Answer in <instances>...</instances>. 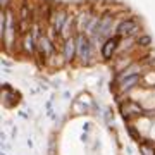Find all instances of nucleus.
Instances as JSON below:
<instances>
[{
    "instance_id": "nucleus-1",
    "label": "nucleus",
    "mask_w": 155,
    "mask_h": 155,
    "mask_svg": "<svg viewBox=\"0 0 155 155\" xmlns=\"http://www.w3.org/2000/svg\"><path fill=\"white\" fill-rule=\"evenodd\" d=\"M93 50L95 45L90 36H86L84 33L76 35V59L79 61V64L90 66L93 62Z\"/></svg>"
},
{
    "instance_id": "nucleus-2",
    "label": "nucleus",
    "mask_w": 155,
    "mask_h": 155,
    "mask_svg": "<svg viewBox=\"0 0 155 155\" xmlns=\"http://www.w3.org/2000/svg\"><path fill=\"white\" fill-rule=\"evenodd\" d=\"M114 19H116V16H114V12L112 11H105L102 16H100V24H98V28H97V33H95L93 38H91L93 45L97 43V41H105L107 38H110L112 36Z\"/></svg>"
},
{
    "instance_id": "nucleus-3",
    "label": "nucleus",
    "mask_w": 155,
    "mask_h": 155,
    "mask_svg": "<svg viewBox=\"0 0 155 155\" xmlns=\"http://www.w3.org/2000/svg\"><path fill=\"white\" fill-rule=\"evenodd\" d=\"M55 50H57L55 43H54L45 33L38 38V41H36V52H38V55H40V59H41L43 64L55 54Z\"/></svg>"
},
{
    "instance_id": "nucleus-4",
    "label": "nucleus",
    "mask_w": 155,
    "mask_h": 155,
    "mask_svg": "<svg viewBox=\"0 0 155 155\" xmlns=\"http://www.w3.org/2000/svg\"><path fill=\"white\" fill-rule=\"evenodd\" d=\"M67 16H69V12H67L64 7L52 9V16H50L48 26H52L54 31H55L59 36H61V31H62V28H64V24H66V21H67Z\"/></svg>"
},
{
    "instance_id": "nucleus-5",
    "label": "nucleus",
    "mask_w": 155,
    "mask_h": 155,
    "mask_svg": "<svg viewBox=\"0 0 155 155\" xmlns=\"http://www.w3.org/2000/svg\"><path fill=\"white\" fill-rule=\"evenodd\" d=\"M138 33V21L134 17H127L124 21H121L116 28V35L121 36V38H126V36H133V35Z\"/></svg>"
},
{
    "instance_id": "nucleus-6",
    "label": "nucleus",
    "mask_w": 155,
    "mask_h": 155,
    "mask_svg": "<svg viewBox=\"0 0 155 155\" xmlns=\"http://www.w3.org/2000/svg\"><path fill=\"white\" fill-rule=\"evenodd\" d=\"M119 41H121V36H117V35L107 38L105 41H104L102 50H100V55H102L104 61H110L112 57H114V54H116L117 48H119Z\"/></svg>"
},
{
    "instance_id": "nucleus-7",
    "label": "nucleus",
    "mask_w": 155,
    "mask_h": 155,
    "mask_svg": "<svg viewBox=\"0 0 155 155\" xmlns=\"http://www.w3.org/2000/svg\"><path fill=\"white\" fill-rule=\"evenodd\" d=\"M121 114H122V117H124L126 121H129L131 117L145 116V110H143V107L140 105V104H136V102H133V100H127L126 104H121Z\"/></svg>"
},
{
    "instance_id": "nucleus-8",
    "label": "nucleus",
    "mask_w": 155,
    "mask_h": 155,
    "mask_svg": "<svg viewBox=\"0 0 155 155\" xmlns=\"http://www.w3.org/2000/svg\"><path fill=\"white\" fill-rule=\"evenodd\" d=\"M62 59L66 64H71L76 59V35L62 41Z\"/></svg>"
},
{
    "instance_id": "nucleus-9",
    "label": "nucleus",
    "mask_w": 155,
    "mask_h": 155,
    "mask_svg": "<svg viewBox=\"0 0 155 155\" xmlns=\"http://www.w3.org/2000/svg\"><path fill=\"white\" fill-rule=\"evenodd\" d=\"M93 14L95 12L91 9H84V11L78 12L76 14V35L84 33V29H86V26H88V22H90V19H91Z\"/></svg>"
},
{
    "instance_id": "nucleus-10",
    "label": "nucleus",
    "mask_w": 155,
    "mask_h": 155,
    "mask_svg": "<svg viewBox=\"0 0 155 155\" xmlns=\"http://www.w3.org/2000/svg\"><path fill=\"white\" fill-rule=\"evenodd\" d=\"M4 93H2V100H4V104H5L7 107H12L16 105L17 102H19V93H17L16 90L11 88V84L4 83Z\"/></svg>"
},
{
    "instance_id": "nucleus-11",
    "label": "nucleus",
    "mask_w": 155,
    "mask_h": 155,
    "mask_svg": "<svg viewBox=\"0 0 155 155\" xmlns=\"http://www.w3.org/2000/svg\"><path fill=\"white\" fill-rule=\"evenodd\" d=\"M140 83H141V74H134V76H129V78L122 79L121 83H119V91L124 95V93H127V91H131L133 88H136Z\"/></svg>"
},
{
    "instance_id": "nucleus-12",
    "label": "nucleus",
    "mask_w": 155,
    "mask_h": 155,
    "mask_svg": "<svg viewBox=\"0 0 155 155\" xmlns=\"http://www.w3.org/2000/svg\"><path fill=\"white\" fill-rule=\"evenodd\" d=\"M21 50L26 54V55H35V52H36V40H35L33 33L29 31L28 35H24L22 36V41H21Z\"/></svg>"
},
{
    "instance_id": "nucleus-13",
    "label": "nucleus",
    "mask_w": 155,
    "mask_h": 155,
    "mask_svg": "<svg viewBox=\"0 0 155 155\" xmlns=\"http://www.w3.org/2000/svg\"><path fill=\"white\" fill-rule=\"evenodd\" d=\"M31 16H33L31 2H29V0H22L21 7H19V21H33V17Z\"/></svg>"
},
{
    "instance_id": "nucleus-14",
    "label": "nucleus",
    "mask_w": 155,
    "mask_h": 155,
    "mask_svg": "<svg viewBox=\"0 0 155 155\" xmlns=\"http://www.w3.org/2000/svg\"><path fill=\"white\" fill-rule=\"evenodd\" d=\"M100 16H102V14H97V12L91 16L88 26H86V29H84V35H86V36L93 38V35L97 33V28H98V24H100Z\"/></svg>"
},
{
    "instance_id": "nucleus-15",
    "label": "nucleus",
    "mask_w": 155,
    "mask_h": 155,
    "mask_svg": "<svg viewBox=\"0 0 155 155\" xmlns=\"http://www.w3.org/2000/svg\"><path fill=\"white\" fill-rule=\"evenodd\" d=\"M140 153L141 155H155V145L150 143L148 140L140 141Z\"/></svg>"
},
{
    "instance_id": "nucleus-16",
    "label": "nucleus",
    "mask_w": 155,
    "mask_h": 155,
    "mask_svg": "<svg viewBox=\"0 0 155 155\" xmlns=\"http://www.w3.org/2000/svg\"><path fill=\"white\" fill-rule=\"evenodd\" d=\"M136 45L141 47V48H147L152 45V36L150 35H140L138 38H136Z\"/></svg>"
},
{
    "instance_id": "nucleus-17",
    "label": "nucleus",
    "mask_w": 155,
    "mask_h": 155,
    "mask_svg": "<svg viewBox=\"0 0 155 155\" xmlns=\"http://www.w3.org/2000/svg\"><path fill=\"white\" fill-rule=\"evenodd\" d=\"M126 129H127V133H129V136H131L133 140H136L138 143H140V141H143V140H141V134H140L138 131H136V127H134L133 124H127Z\"/></svg>"
},
{
    "instance_id": "nucleus-18",
    "label": "nucleus",
    "mask_w": 155,
    "mask_h": 155,
    "mask_svg": "<svg viewBox=\"0 0 155 155\" xmlns=\"http://www.w3.org/2000/svg\"><path fill=\"white\" fill-rule=\"evenodd\" d=\"M9 2H11V0H0V4H2V11L9 9Z\"/></svg>"
}]
</instances>
